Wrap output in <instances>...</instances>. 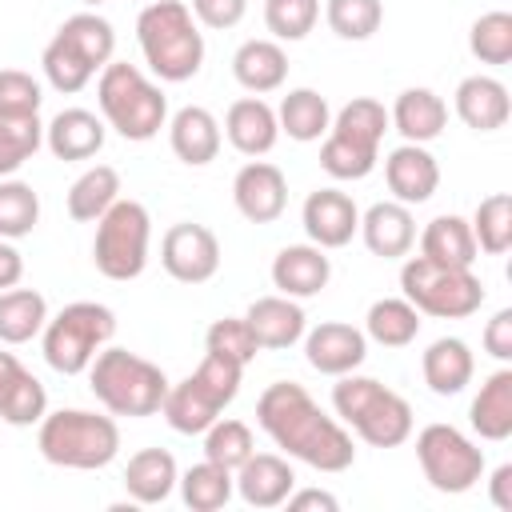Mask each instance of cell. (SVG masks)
Listing matches in <instances>:
<instances>
[{
  "label": "cell",
  "mask_w": 512,
  "mask_h": 512,
  "mask_svg": "<svg viewBox=\"0 0 512 512\" xmlns=\"http://www.w3.org/2000/svg\"><path fill=\"white\" fill-rule=\"evenodd\" d=\"M256 424L268 432L276 448H284L292 460L316 468V472H344L356 460L348 428L328 416L304 384L276 380L256 400Z\"/></svg>",
  "instance_id": "6da1fadb"
},
{
  "label": "cell",
  "mask_w": 512,
  "mask_h": 512,
  "mask_svg": "<svg viewBox=\"0 0 512 512\" xmlns=\"http://www.w3.org/2000/svg\"><path fill=\"white\" fill-rule=\"evenodd\" d=\"M136 40L144 64L164 84H184L204 64V32L184 0H152L136 16Z\"/></svg>",
  "instance_id": "7a4b0ae2"
},
{
  "label": "cell",
  "mask_w": 512,
  "mask_h": 512,
  "mask_svg": "<svg viewBox=\"0 0 512 512\" xmlns=\"http://www.w3.org/2000/svg\"><path fill=\"white\" fill-rule=\"evenodd\" d=\"M36 448L56 468L96 472L120 456V428H116L112 412L100 416L88 408H60V412H44Z\"/></svg>",
  "instance_id": "3957f363"
},
{
  "label": "cell",
  "mask_w": 512,
  "mask_h": 512,
  "mask_svg": "<svg viewBox=\"0 0 512 512\" xmlns=\"http://www.w3.org/2000/svg\"><path fill=\"white\" fill-rule=\"evenodd\" d=\"M332 408L372 448H396L412 436V404L372 376L344 372L332 384Z\"/></svg>",
  "instance_id": "277c9868"
},
{
  "label": "cell",
  "mask_w": 512,
  "mask_h": 512,
  "mask_svg": "<svg viewBox=\"0 0 512 512\" xmlns=\"http://www.w3.org/2000/svg\"><path fill=\"white\" fill-rule=\"evenodd\" d=\"M96 104L108 128H116L124 140L144 144L168 124V100L160 84H152L136 64L108 60L96 80Z\"/></svg>",
  "instance_id": "5b68a950"
},
{
  "label": "cell",
  "mask_w": 512,
  "mask_h": 512,
  "mask_svg": "<svg viewBox=\"0 0 512 512\" xmlns=\"http://www.w3.org/2000/svg\"><path fill=\"white\" fill-rule=\"evenodd\" d=\"M88 388L92 396L112 412V416H152L164 404L168 376L160 364L128 352V348H100L96 360L88 364Z\"/></svg>",
  "instance_id": "8992f818"
},
{
  "label": "cell",
  "mask_w": 512,
  "mask_h": 512,
  "mask_svg": "<svg viewBox=\"0 0 512 512\" xmlns=\"http://www.w3.org/2000/svg\"><path fill=\"white\" fill-rule=\"evenodd\" d=\"M240 376H244V364H236L228 356H216V352H204L196 372H188L180 384H168L160 416L168 420L172 432L200 436L236 400Z\"/></svg>",
  "instance_id": "52a82bcc"
},
{
  "label": "cell",
  "mask_w": 512,
  "mask_h": 512,
  "mask_svg": "<svg viewBox=\"0 0 512 512\" xmlns=\"http://www.w3.org/2000/svg\"><path fill=\"white\" fill-rule=\"evenodd\" d=\"M388 132V108L372 96L348 100L320 144V168L332 180H364L380 160V140Z\"/></svg>",
  "instance_id": "ba28073f"
},
{
  "label": "cell",
  "mask_w": 512,
  "mask_h": 512,
  "mask_svg": "<svg viewBox=\"0 0 512 512\" xmlns=\"http://www.w3.org/2000/svg\"><path fill=\"white\" fill-rule=\"evenodd\" d=\"M400 292L420 316L436 320H464L484 304V284L472 268L436 264L428 256H408L400 264Z\"/></svg>",
  "instance_id": "9c48e42d"
},
{
  "label": "cell",
  "mask_w": 512,
  "mask_h": 512,
  "mask_svg": "<svg viewBox=\"0 0 512 512\" xmlns=\"http://www.w3.org/2000/svg\"><path fill=\"white\" fill-rule=\"evenodd\" d=\"M116 336V312L96 300H72L44 324V360L60 376H80Z\"/></svg>",
  "instance_id": "30bf717a"
},
{
  "label": "cell",
  "mask_w": 512,
  "mask_h": 512,
  "mask_svg": "<svg viewBox=\"0 0 512 512\" xmlns=\"http://www.w3.org/2000/svg\"><path fill=\"white\" fill-rule=\"evenodd\" d=\"M148 240H152V216L140 200H116L96 220L92 240V264L108 280H136L148 268Z\"/></svg>",
  "instance_id": "8fae6325"
},
{
  "label": "cell",
  "mask_w": 512,
  "mask_h": 512,
  "mask_svg": "<svg viewBox=\"0 0 512 512\" xmlns=\"http://www.w3.org/2000/svg\"><path fill=\"white\" fill-rule=\"evenodd\" d=\"M416 460H420L424 480L436 492H448V496H460V492L476 488L480 476H484V448H476L460 428L440 424V420L420 428Z\"/></svg>",
  "instance_id": "7c38bea8"
},
{
  "label": "cell",
  "mask_w": 512,
  "mask_h": 512,
  "mask_svg": "<svg viewBox=\"0 0 512 512\" xmlns=\"http://www.w3.org/2000/svg\"><path fill=\"white\" fill-rule=\"evenodd\" d=\"M160 264L180 284H204L220 272V240L212 228L180 220L160 240Z\"/></svg>",
  "instance_id": "4fadbf2b"
},
{
  "label": "cell",
  "mask_w": 512,
  "mask_h": 512,
  "mask_svg": "<svg viewBox=\"0 0 512 512\" xmlns=\"http://www.w3.org/2000/svg\"><path fill=\"white\" fill-rule=\"evenodd\" d=\"M232 204L252 224H272L288 208V180L268 160H248L232 180Z\"/></svg>",
  "instance_id": "5bb4252c"
},
{
  "label": "cell",
  "mask_w": 512,
  "mask_h": 512,
  "mask_svg": "<svg viewBox=\"0 0 512 512\" xmlns=\"http://www.w3.org/2000/svg\"><path fill=\"white\" fill-rule=\"evenodd\" d=\"M368 356V336L364 328H352L344 320H324L304 332V360L320 376H344L356 372Z\"/></svg>",
  "instance_id": "9a60e30c"
},
{
  "label": "cell",
  "mask_w": 512,
  "mask_h": 512,
  "mask_svg": "<svg viewBox=\"0 0 512 512\" xmlns=\"http://www.w3.org/2000/svg\"><path fill=\"white\" fill-rule=\"evenodd\" d=\"M300 220H304L308 240L316 248H324V252L328 248H344L360 232V208L340 188H316V192H308Z\"/></svg>",
  "instance_id": "2e32d148"
},
{
  "label": "cell",
  "mask_w": 512,
  "mask_h": 512,
  "mask_svg": "<svg viewBox=\"0 0 512 512\" xmlns=\"http://www.w3.org/2000/svg\"><path fill=\"white\" fill-rule=\"evenodd\" d=\"M384 180H388V192L400 200V204H424L436 196L440 188V164L436 156L424 148V144H400L384 156Z\"/></svg>",
  "instance_id": "e0dca14e"
},
{
  "label": "cell",
  "mask_w": 512,
  "mask_h": 512,
  "mask_svg": "<svg viewBox=\"0 0 512 512\" xmlns=\"http://www.w3.org/2000/svg\"><path fill=\"white\" fill-rule=\"evenodd\" d=\"M236 492L248 508H280L288 500V492L296 488V472L284 456L276 452H252L236 472Z\"/></svg>",
  "instance_id": "ac0fdd59"
},
{
  "label": "cell",
  "mask_w": 512,
  "mask_h": 512,
  "mask_svg": "<svg viewBox=\"0 0 512 512\" xmlns=\"http://www.w3.org/2000/svg\"><path fill=\"white\" fill-rule=\"evenodd\" d=\"M224 136L240 156H268L280 140V124H276V108L260 96H240L236 104H228L224 112Z\"/></svg>",
  "instance_id": "d6986e66"
},
{
  "label": "cell",
  "mask_w": 512,
  "mask_h": 512,
  "mask_svg": "<svg viewBox=\"0 0 512 512\" xmlns=\"http://www.w3.org/2000/svg\"><path fill=\"white\" fill-rule=\"evenodd\" d=\"M360 236H364V248L380 260H400L412 252L416 244V220H412V208L400 204V200H376L364 216H360Z\"/></svg>",
  "instance_id": "ffe728a7"
},
{
  "label": "cell",
  "mask_w": 512,
  "mask_h": 512,
  "mask_svg": "<svg viewBox=\"0 0 512 512\" xmlns=\"http://www.w3.org/2000/svg\"><path fill=\"white\" fill-rule=\"evenodd\" d=\"M328 280H332V260L316 244H288L272 260V284L280 296L308 300V296L324 292Z\"/></svg>",
  "instance_id": "44dd1931"
},
{
  "label": "cell",
  "mask_w": 512,
  "mask_h": 512,
  "mask_svg": "<svg viewBox=\"0 0 512 512\" xmlns=\"http://www.w3.org/2000/svg\"><path fill=\"white\" fill-rule=\"evenodd\" d=\"M244 320H248L256 344L268 348V352L292 348V344H300L304 332H308V316H304L300 300L280 296V292H276V296H260V300H252L248 312H244Z\"/></svg>",
  "instance_id": "7402d4cb"
},
{
  "label": "cell",
  "mask_w": 512,
  "mask_h": 512,
  "mask_svg": "<svg viewBox=\"0 0 512 512\" xmlns=\"http://www.w3.org/2000/svg\"><path fill=\"white\" fill-rule=\"evenodd\" d=\"M48 412V392L44 384L12 356L0 352V420L12 428H32Z\"/></svg>",
  "instance_id": "603a6c76"
},
{
  "label": "cell",
  "mask_w": 512,
  "mask_h": 512,
  "mask_svg": "<svg viewBox=\"0 0 512 512\" xmlns=\"http://www.w3.org/2000/svg\"><path fill=\"white\" fill-rule=\"evenodd\" d=\"M168 144L176 152V160H184L188 168H204L220 156V144H224V132H220V120L200 108V104H184L172 120H168Z\"/></svg>",
  "instance_id": "cb8c5ba5"
},
{
  "label": "cell",
  "mask_w": 512,
  "mask_h": 512,
  "mask_svg": "<svg viewBox=\"0 0 512 512\" xmlns=\"http://www.w3.org/2000/svg\"><path fill=\"white\" fill-rule=\"evenodd\" d=\"M452 104H456V116L472 128V132H496L508 124V112H512V100H508V88L496 80V76H464L452 92Z\"/></svg>",
  "instance_id": "d4e9b609"
},
{
  "label": "cell",
  "mask_w": 512,
  "mask_h": 512,
  "mask_svg": "<svg viewBox=\"0 0 512 512\" xmlns=\"http://www.w3.org/2000/svg\"><path fill=\"white\" fill-rule=\"evenodd\" d=\"M44 144L56 160H92L104 148V120L88 108H60L44 124Z\"/></svg>",
  "instance_id": "484cf974"
},
{
  "label": "cell",
  "mask_w": 512,
  "mask_h": 512,
  "mask_svg": "<svg viewBox=\"0 0 512 512\" xmlns=\"http://www.w3.org/2000/svg\"><path fill=\"white\" fill-rule=\"evenodd\" d=\"M420 372H424V384L436 396H456V392H464L472 384L476 356H472V348L460 336H440V340H432L424 348Z\"/></svg>",
  "instance_id": "4316f807"
},
{
  "label": "cell",
  "mask_w": 512,
  "mask_h": 512,
  "mask_svg": "<svg viewBox=\"0 0 512 512\" xmlns=\"http://www.w3.org/2000/svg\"><path fill=\"white\" fill-rule=\"evenodd\" d=\"M180 480V468H176V456L168 448H140L136 456H128V468H124V492L132 504H164L172 496Z\"/></svg>",
  "instance_id": "83f0119b"
},
{
  "label": "cell",
  "mask_w": 512,
  "mask_h": 512,
  "mask_svg": "<svg viewBox=\"0 0 512 512\" xmlns=\"http://www.w3.org/2000/svg\"><path fill=\"white\" fill-rule=\"evenodd\" d=\"M388 124L408 144H428L448 128V104L432 88H404L388 112Z\"/></svg>",
  "instance_id": "f1b7e54d"
},
{
  "label": "cell",
  "mask_w": 512,
  "mask_h": 512,
  "mask_svg": "<svg viewBox=\"0 0 512 512\" xmlns=\"http://www.w3.org/2000/svg\"><path fill=\"white\" fill-rule=\"evenodd\" d=\"M232 76L252 96L276 92L288 80V52L280 48V40H244L232 56Z\"/></svg>",
  "instance_id": "f546056e"
},
{
  "label": "cell",
  "mask_w": 512,
  "mask_h": 512,
  "mask_svg": "<svg viewBox=\"0 0 512 512\" xmlns=\"http://www.w3.org/2000/svg\"><path fill=\"white\" fill-rule=\"evenodd\" d=\"M468 424L480 440H492V444L512 436V368L508 364L480 384L468 408Z\"/></svg>",
  "instance_id": "4dcf8cb0"
},
{
  "label": "cell",
  "mask_w": 512,
  "mask_h": 512,
  "mask_svg": "<svg viewBox=\"0 0 512 512\" xmlns=\"http://www.w3.org/2000/svg\"><path fill=\"white\" fill-rule=\"evenodd\" d=\"M420 256H428L436 264H452V268H472L476 256H480L472 224L456 212H444V216L428 220V228L420 232Z\"/></svg>",
  "instance_id": "1f68e13d"
},
{
  "label": "cell",
  "mask_w": 512,
  "mask_h": 512,
  "mask_svg": "<svg viewBox=\"0 0 512 512\" xmlns=\"http://www.w3.org/2000/svg\"><path fill=\"white\" fill-rule=\"evenodd\" d=\"M276 124L288 140L312 144V140H324V132L332 124V108L316 88H292L276 108Z\"/></svg>",
  "instance_id": "d6a6232c"
},
{
  "label": "cell",
  "mask_w": 512,
  "mask_h": 512,
  "mask_svg": "<svg viewBox=\"0 0 512 512\" xmlns=\"http://www.w3.org/2000/svg\"><path fill=\"white\" fill-rule=\"evenodd\" d=\"M120 200V172L112 164H92L88 172L76 176V184L68 188V216L76 224H92L100 220L112 204Z\"/></svg>",
  "instance_id": "836d02e7"
},
{
  "label": "cell",
  "mask_w": 512,
  "mask_h": 512,
  "mask_svg": "<svg viewBox=\"0 0 512 512\" xmlns=\"http://www.w3.org/2000/svg\"><path fill=\"white\" fill-rule=\"evenodd\" d=\"M48 324V300L36 288L0 292V344H28Z\"/></svg>",
  "instance_id": "e575fe53"
},
{
  "label": "cell",
  "mask_w": 512,
  "mask_h": 512,
  "mask_svg": "<svg viewBox=\"0 0 512 512\" xmlns=\"http://www.w3.org/2000/svg\"><path fill=\"white\" fill-rule=\"evenodd\" d=\"M420 332V312L404 296H384L364 316V336L384 348H408Z\"/></svg>",
  "instance_id": "d590c367"
},
{
  "label": "cell",
  "mask_w": 512,
  "mask_h": 512,
  "mask_svg": "<svg viewBox=\"0 0 512 512\" xmlns=\"http://www.w3.org/2000/svg\"><path fill=\"white\" fill-rule=\"evenodd\" d=\"M176 484H180V496H184V504L192 512H220L232 500V492H236L232 472L220 468V464H212V460L192 464Z\"/></svg>",
  "instance_id": "8d00e7d4"
},
{
  "label": "cell",
  "mask_w": 512,
  "mask_h": 512,
  "mask_svg": "<svg viewBox=\"0 0 512 512\" xmlns=\"http://www.w3.org/2000/svg\"><path fill=\"white\" fill-rule=\"evenodd\" d=\"M76 52H84V60L100 72L108 60H112V52H116V32H112V24L104 20V16H96V12H76V16H68L60 28H56Z\"/></svg>",
  "instance_id": "74e56055"
},
{
  "label": "cell",
  "mask_w": 512,
  "mask_h": 512,
  "mask_svg": "<svg viewBox=\"0 0 512 512\" xmlns=\"http://www.w3.org/2000/svg\"><path fill=\"white\" fill-rule=\"evenodd\" d=\"M468 224H472L476 248H484L488 256H504L512 248V196L508 192L484 196Z\"/></svg>",
  "instance_id": "f35d334b"
},
{
  "label": "cell",
  "mask_w": 512,
  "mask_h": 512,
  "mask_svg": "<svg viewBox=\"0 0 512 512\" xmlns=\"http://www.w3.org/2000/svg\"><path fill=\"white\" fill-rule=\"evenodd\" d=\"M40 68H44V76H48V84L56 88V92H64V96H72V92H80L92 76H96V68L84 60V52H76L60 32L44 44V56H40Z\"/></svg>",
  "instance_id": "ab89813d"
},
{
  "label": "cell",
  "mask_w": 512,
  "mask_h": 512,
  "mask_svg": "<svg viewBox=\"0 0 512 512\" xmlns=\"http://www.w3.org/2000/svg\"><path fill=\"white\" fill-rule=\"evenodd\" d=\"M204 460H212V464H220V468H228V472H236L252 452H256V440H252V428L244 424V420H212L204 432Z\"/></svg>",
  "instance_id": "60d3db41"
},
{
  "label": "cell",
  "mask_w": 512,
  "mask_h": 512,
  "mask_svg": "<svg viewBox=\"0 0 512 512\" xmlns=\"http://www.w3.org/2000/svg\"><path fill=\"white\" fill-rule=\"evenodd\" d=\"M40 224V196L32 184L4 176L0 180V240H20Z\"/></svg>",
  "instance_id": "b9f144b4"
},
{
  "label": "cell",
  "mask_w": 512,
  "mask_h": 512,
  "mask_svg": "<svg viewBox=\"0 0 512 512\" xmlns=\"http://www.w3.org/2000/svg\"><path fill=\"white\" fill-rule=\"evenodd\" d=\"M468 52L480 64H508L512 60V12L492 8L476 16L468 28Z\"/></svg>",
  "instance_id": "7bdbcfd3"
},
{
  "label": "cell",
  "mask_w": 512,
  "mask_h": 512,
  "mask_svg": "<svg viewBox=\"0 0 512 512\" xmlns=\"http://www.w3.org/2000/svg\"><path fill=\"white\" fill-rule=\"evenodd\" d=\"M324 20L340 40H368L384 24V4L380 0H328Z\"/></svg>",
  "instance_id": "ee69618b"
},
{
  "label": "cell",
  "mask_w": 512,
  "mask_h": 512,
  "mask_svg": "<svg viewBox=\"0 0 512 512\" xmlns=\"http://www.w3.org/2000/svg\"><path fill=\"white\" fill-rule=\"evenodd\" d=\"M44 144V124L40 116L28 120H0V180L16 176Z\"/></svg>",
  "instance_id": "f6af8a7d"
},
{
  "label": "cell",
  "mask_w": 512,
  "mask_h": 512,
  "mask_svg": "<svg viewBox=\"0 0 512 512\" xmlns=\"http://www.w3.org/2000/svg\"><path fill=\"white\" fill-rule=\"evenodd\" d=\"M320 20V0H264V24L272 40H304Z\"/></svg>",
  "instance_id": "bcb514c9"
},
{
  "label": "cell",
  "mask_w": 512,
  "mask_h": 512,
  "mask_svg": "<svg viewBox=\"0 0 512 512\" xmlns=\"http://www.w3.org/2000/svg\"><path fill=\"white\" fill-rule=\"evenodd\" d=\"M204 352L228 356V360H236V364L248 368V364L256 360L260 344H256V336H252V328H248L244 316H224V320H212V324H208V332H204Z\"/></svg>",
  "instance_id": "7dc6e473"
},
{
  "label": "cell",
  "mask_w": 512,
  "mask_h": 512,
  "mask_svg": "<svg viewBox=\"0 0 512 512\" xmlns=\"http://www.w3.org/2000/svg\"><path fill=\"white\" fill-rule=\"evenodd\" d=\"M40 80L20 68H0V120H28L40 116Z\"/></svg>",
  "instance_id": "c3c4849f"
},
{
  "label": "cell",
  "mask_w": 512,
  "mask_h": 512,
  "mask_svg": "<svg viewBox=\"0 0 512 512\" xmlns=\"http://www.w3.org/2000/svg\"><path fill=\"white\" fill-rule=\"evenodd\" d=\"M188 8H192V16H196V24L220 32V28H236V24L244 20L248 0H192Z\"/></svg>",
  "instance_id": "681fc988"
},
{
  "label": "cell",
  "mask_w": 512,
  "mask_h": 512,
  "mask_svg": "<svg viewBox=\"0 0 512 512\" xmlns=\"http://www.w3.org/2000/svg\"><path fill=\"white\" fill-rule=\"evenodd\" d=\"M484 352L492 356V360H500V364H508L512 360V308H500L488 324H484Z\"/></svg>",
  "instance_id": "f907efd6"
},
{
  "label": "cell",
  "mask_w": 512,
  "mask_h": 512,
  "mask_svg": "<svg viewBox=\"0 0 512 512\" xmlns=\"http://www.w3.org/2000/svg\"><path fill=\"white\" fill-rule=\"evenodd\" d=\"M292 512H336L340 508V500L332 496V492H324V488H292L288 492V500H284Z\"/></svg>",
  "instance_id": "816d5d0a"
},
{
  "label": "cell",
  "mask_w": 512,
  "mask_h": 512,
  "mask_svg": "<svg viewBox=\"0 0 512 512\" xmlns=\"http://www.w3.org/2000/svg\"><path fill=\"white\" fill-rule=\"evenodd\" d=\"M20 276H24V256H20V248H16L12 240H0V292L16 288Z\"/></svg>",
  "instance_id": "f5cc1de1"
},
{
  "label": "cell",
  "mask_w": 512,
  "mask_h": 512,
  "mask_svg": "<svg viewBox=\"0 0 512 512\" xmlns=\"http://www.w3.org/2000/svg\"><path fill=\"white\" fill-rule=\"evenodd\" d=\"M488 496L500 512H512V464H500L488 480Z\"/></svg>",
  "instance_id": "db71d44e"
},
{
  "label": "cell",
  "mask_w": 512,
  "mask_h": 512,
  "mask_svg": "<svg viewBox=\"0 0 512 512\" xmlns=\"http://www.w3.org/2000/svg\"><path fill=\"white\" fill-rule=\"evenodd\" d=\"M84 8H100V4H108V0H80Z\"/></svg>",
  "instance_id": "11a10c76"
}]
</instances>
